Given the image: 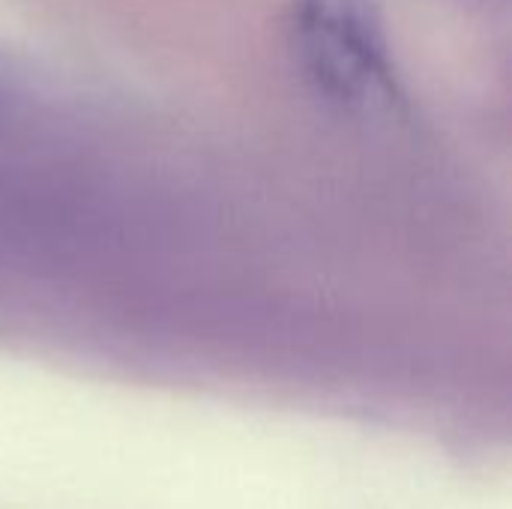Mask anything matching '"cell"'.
<instances>
[{
    "mask_svg": "<svg viewBox=\"0 0 512 509\" xmlns=\"http://www.w3.org/2000/svg\"><path fill=\"white\" fill-rule=\"evenodd\" d=\"M285 33L300 72L324 99L360 114L402 105L378 0H291Z\"/></svg>",
    "mask_w": 512,
    "mask_h": 509,
    "instance_id": "cell-1",
    "label": "cell"
}]
</instances>
